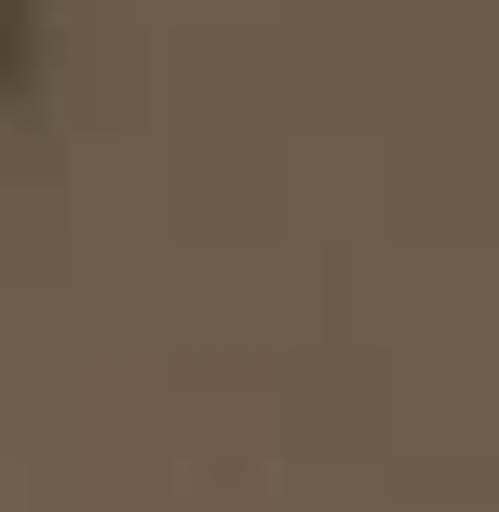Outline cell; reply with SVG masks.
Listing matches in <instances>:
<instances>
[{"label": "cell", "mask_w": 499, "mask_h": 512, "mask_svg": "<svg viewBox=\"0 0 499 512\" xmlns=\"http://www.w3.org/2000/svg\"><path fill=\"white\" fill-rule=\"evenodd\" d=\"M14 41H27V0H0V81H14Z\"/></svg>", "instance_id": "obj_1"}]
</instances>
